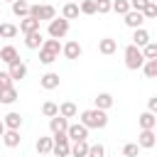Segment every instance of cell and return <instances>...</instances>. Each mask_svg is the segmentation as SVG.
Masks as SVG:
<instances>
[{
	"label": "cell",
	"mask_w": 157,
	"mask_h": 157,
	"mask_svg": "<svg viewBox=\"0 0 157 157\" xmlns=\"http://www.w3.org/2000/svg\"><path fill=\"white\" fill-rule=\"evenodd\" d=\"M142 71H145L147 78H157V59H147L142 64Z\"/></svg>",
	"instance_id": "30"
},
{
	"label": "cell",
	"mask_w": 157,
	"mask_h": 157,
	"mask_svg": "<svg viewBox=\"0 0 157 157\" xmlns=\"http://www.w3.org/2000/svg\"><path fill=\"white\" fill-rule=\"evenodd\" d=\"M66 137H69V142H78V140H86V137H88V130H86L81 123H69Z\"/></svg>",
	"instance_id": "7"
},
{
	"label": "cell",
	"mask_w": 157,
	"mask_h": 157,
	"mask_svg": "<svg viewBox=\"0 0 157 157\" xmlns=\"http://www.w3.org/2000/svg\"><path fill=\"white\" fill-rule=\"evenodd\" d=\"M61 17H64V20H76V17H78V5H76V2H66V5L61 7Z\"/></svg>",
	"instance_id": "27"
},
{
	"label": "cell",
	"mask_w": 157,
	"mask_h": 157,
	"mask_svg": "<svg viewBox=\"0 0 157 157\" xmlns=\"http://www.w3.org/2000/svg\"><path fill=\"white\" fill-rule=\"evenodd\" d=\"M17 34H20L17 25H12V22H2V25H0V37H2V39H12V37H17Z\"/></svg>",
	"instance_id": "26"
},
{
	"label": "cell",
	"mask_w": 157,
	"mask_h": 157,
	"mask_svg": "<svg viewBox=\"0 0 157 157\" xmlns=\"http://www.w3.org/2000/svg\"><path fill=\"white\" fill-rule=\"evenodd\" d=\"M86 157H105V147H103L101 142L88 145V155H86Z\"/></svg>",
	"instance_id": "35"
},
{
	"label": "cell",
	"mask_w": 157,
	"mask_h": 157,
	"mask_svg": "<svg viewBox=\"0 0 157 157\" xmlns=\"http://www.w3.org/2000/svg\"><path fill=\"white\" fill-rule=\"evenodd\" d=\"M137 123H140V128H142V130H155V125H157V118H155V113L145 110V113L137 118Z\"/></svg>",
	"instance_id": "22"
},
{
	"label": "cell",
	"mask_w": 157,
	"mask_h": 157,
	"mask_svg": "<svg viewBox=\"0 0 157 157\" xmlns=\"http://www.w3.org/2000/svg\"><path fill=\"white\" fill-rule=\"evenodd\" d=\"M17 101V88L12 86V88H5V91H0V103H5V105H12Z\"/></svg>",
	"instance_id": "28"
},
{
	"label": "cell",
	"mask_w": 157,
	"mask_h": 157,
	"mask_svg": "<svg viewBox=\"0 0 157 157\" xmlns=\"http://www.w3.org/2000/svg\"><path fill=\"white\" fill-rule=\"evenodd\" d=\"M2 123H5V130H20L22 128V115L20 113H7L5 118H2Z\"/></svg>",
	"instance_id": "16"
},
{
	"label": "cell",
	"mask_w": 157,
	"mask_h": 157,
	"mask_svg": "<svg viewBox=\"0 0 157 157\" xmlns=\"http://www.w3.org/2000/svg\"><path fill=\"white\" fill-rule=\"evenodd\" d=\"M155 142H157V137H155V130H142L140 135H137V147L140 150H152L155 147Z\"/></svg>",
	"instance_id": "9"
},
{
	"label": "cell",
	"mask_w": 157,
	"mask_h": 157,
	"mask_svg": "<svg viewBox=\"0 0 157 157\" xmlns=\"http://www.w3.org/2000/svg\"><path fill=\"white\" fill-rule=\"evenodd\" d=\"M59 54H61V42L59 39H44L42 42V47H39V61L42 64H54L56 59H59Z\"/></svg>",
	"instance_id": "2"
},
{
	"label": "cell",
	"mask_w": 157,
	"mask_h": 157,
	"mask_svg": "<svg viewBox=\"0 0 157 157\" xmlns=\"http://www.w3.org/2000/svg\"><path fill=\"white\" fill-rule=\"evenodd\" d=\"M61 54H64L66 59H78V56L83 54V47H81L76 39H71V42H66V44L61 47Z\"/></svg>",
	"instance_id": "10"
},
{
	"label": "cell",
	"mask_w": 157,
	"mask_h": 157,
	"mask_svg": "<svg viewBox=\"0 0 157 157\" xmlns=\"http://www.w3.org/2000/svg\"><path fill=\"white\" fill-rule=\"evenodd\" d=\"M0 140H2V145H5V147H17V145L22 142L20 130H5V135H2Z\"/></svg>",
	"instance_id": "19"
},
{
	"label": "cell",
	"mask_w": 157,
	"mask_h": 157,
	"mask_svg": "<svg viewBox=\"0 0 157 157\" xmlns=\"http://www.w3.org/2000/svg\"><path fill=\"white\" fill-rule=\"evenodd\" d=\"M10 5H12V15H15V17L22 20V17L29 15V2H27V0H15V2H10Z\"/></svg>",
	"instance_id": "23"
},
{
	"label": "cell",
	"mask_w": 157,
	"mask_h": 157,
	"mask_svg": "<svg viewBox=\"0 0 157 157\" xmlns=\"http://www.w3.org/2000/svg\"><path fill=\"white\" fill-rule=\"evenodd\" d=\"M7 74H10V78H12V81H20V78H25V76H27V64H25L22 59H17V61L7 64Z\"/></svg>",
	"instance_id": "8"
},
{
	"label": "cell",
	"mask_w": 157,
	"mask_h": 157,
	"mask_svg": "<svg viewBox=\"0 0 157 157\" xmlns=\"http://www.w3.org/2000/svg\"><path fill=\"white\" fill-rule=\"evenodd\" d=\"M147 110H150V113H155V110H157V96H152V98L147 101Z\"/></svg>",
	"instance_id": "41"
},
{
	"label": "cell",
	"mask_w": 157,
	"mask_h": 157,
	"mask_svg": "<svg viewBox=\"0 0 157 157\" xmlns=\"http://www.w3.org/2000/svg\"><path fill=\"white\" fill-rule=\"evenodd\" d=\"M93 103H96V108H98V110H108V108H113V103H115V101H113V96H110V93H105V91H103V93H98V96L93 98Z\"/></svg>",
	"instance_id": "18"
},
{
	"label": "cell",
	"mask_w": 157,
	"mask_h": 157,
	"mask_svg": "<svg viewBox=\"0 0 157 157\" xmlns=\"http://www.w3.org/2000/svg\"><path fill=\"white\" fill-rule=\"evenodd\" d=\"M123 56H125V66H128L130 71H137V69H142V64H145V56H142L140 47H135V44H128L125 52H123Z\"/></svg>",
	"instance_id": "3"
},
{
	"label": "cell",
	"mask_w": 157,
	"mask_h": 157,
	"mask_svg": "<svg viewBox=\"0 0 157 157\" xmlns=\"http://www.w3.org/2000/svg\"><path fill=\"white\" fill-rule=\"evenodd\" d=\"M69 155H71V157H86V155H88V142H86V140L71 142V147H69Z\"/></svg>",
	"instance_id": "24"
},
{
	"label": "cell",
	"mask_w": 157,
	"mask_h": 157,
	"mask_svg": "<svg viewBox=\"0 0 157 157\" xmlns=\"http://www.w3.org/2000/svg\"><path fill=\"white\" fill-rule=\"evenodd\" d=\"M123 17H125V25H128L130 29H140V27H142V22H145L142 12H137V10H130V12H125Z\"/></svg>",
	"instance_id": "11"
},
{
	"label": "cell",
	"mask_w": 157,
	"mask_h": 157,
	"mask_svg": "<svg viewBox=\"0 0 157 157\" xmlns=\"http://www.w3.org/2000/svg\"><path fill=\"white\" fill-rule=\"evenodd\" d=\"M52 145H54V140H52V137H39L34 147H37V152H39V155H49V152H52Z\"/></svg>",
	"instance_id": "29"
},
{
	"label": "cell",
	"mask_w": 157,
	"mask_h": 157,
	"mask_svg": "<svg viewBox=\"0 0 157 157\" xmlns=\"http://www.w3.org/2000/svg\"><path fill=\"white\" fill-rule=\"evenodd\" d=\"M39 83H42V88H47V91H54V88H59L61 78H59V74H54V71H47V74L39 78Z\"/></svg>",
	"instance_id": "12"
},
{
	"label": "cell",
	"mask_w": 157,
	"mask_h": 157,
	"mask_svg": "<svg viewBox=\"0 0 157 157\" xmlns=\"http://www.w3.org/2000/svg\"><path fill=\"white\" fill-rule=\"evenodd\" d=\"M98 52H101V54H105V56H110V54H115V52H118V42H115L113 37H103V39L98 42Z\"/></svg>",
	"instance_id": "13"
},
{
	"label": "cell",
	"mask_w": 157,
	"mask_h": 157,
	"mask_svg": "<svg viewBox=\"0 0 157 157\" xmlns=\"http://www.w3.org/2000/svg\"><path fill=\"white\" fill-rule=\"evenodd\" d=\"M17 59H20V54H17V49H15L12 44H5V47L0 49V61L12 64V61H17Z\"/></svg>",
	"instance_id": "20"
},
{
	"label": "cell",
	"mask_w": 157,
	"mask_h": 157,
	"mask_svg": "<svg viewBox=\"0 0 157 157\" xmlns=\"http://www.w3.org/2000/svg\"><path fill=\"white\" fill-rule=\"evenodd\" d=\"M76 113H78V108H76V103H71V101H64V103L59 105V115H61V118H66V120H69V118H74Z\"/></svg>",
	"instance_id": "25"
},
{
	"label": "cell",
	"mask_w": 157,
	"mask_h": 157,
	"mask_svg": "<svg viewBox=\"0 0 157 157\" xmlns=\"http://www.w3.org/2000/svg\"><path fill=\"white\" fill-rule=\"evenodd\" d=\"M130 2V10H137V12H142L145 10V5L150 2V0H128Z\"/></svg>",
	"instance_id": "40"
},
{
	"label": "cell",
	"mask_w": 157,
	"mask_h": 157,
	"mask_svg": "<svg viewBox=\"0 0 157 157\" xmlns=\"http://www.w3.org/2000/svg\"><path fill=\"white\" fill-rule=\"evenodd\" d=\"M29 17H34L37 22H42V20H54L56 17V10H54V5H29Z\"/></svg>",
	"instance_id": "4"
},
{
	"label": "cell",
	"mask_w": 157,
	"mask_h": 157,
	"mask_svg": "<svg viewBox=\"0 0 157 157\" xmlns=\"http://www.w3.org/2000/svg\"><path fill=\"white\" fill-rule=\"evenodd\" d=\"M52 140H54V145H52V152H54L56 157H69V147H71V142H69L66 132L52 135Z\"/></svg>",
	"instance_id": "5"
},
{
	"label": "cell",
	"mask_w": 157,
	"mask_h": 157,
	"mask_svg": "<svg viewBox=\"0 0 157 157\" xmlns=\"http://www.w3.org/2000/svg\"><path fill=\"white\" fill-rule=\"evenodd\" d=\"M66 128H69V120H66V118H61V115H54V118H49V130H52V135L66 132Z\"/></svg>",
	"instance_id": "14"
},
{
	"label": "cell",
	"mask_w": 157,
	"mask_h": 157,
	"mask_svg": "<svg viewBox=\"0 0 157 157\" xmlns=\"http://www.w3.org/2000/svg\"><path fill=\"white\" fill-rule=\"evenodd\" d=\"M150 2H157V0H150Z\"/></svg>",
	"instance_id": "44"
},
{
	"label": "cell",
	"mask_w": 157,
	"mask_h": 157,
	"mask_svg": "<svg viewBox=\"0 0 157 157\" xmlns=\"http://www.w3.org/2000/svg\"><path fill=\"white\" fill-rule=\"evenodd\" d=\"M42 113H44L47 118H54V115H59V105H56L54 101H47V103L42 105Z\"/></svg>",
	"instance_id": "33"
},
{
	"label": "cell",
	"mask_w": 157,
	"mask_h": 157,
	"mask_svg": "<svg viewBox=\"0 0 157 157\" xmlns=\"http://www.w3.org/2000/svg\"><path fill=\"white\" fill-rule=\"evenodd\" d=\"M140 155V147L135 145V142H128L125 147H123V157H137Z\"/></svg>",
	"instance_id": "37"
},
{
	"label": "cell",
	"mask_w": 157,
	"mask_h": 157,
	"mask_svg": "<svg viewBox=\"0 0 157 157\" xmlns=\"http://www.w3.org/2000/svg\"><path fill=\"white\" fill-rule=\"evenodd\" d=\"M5 2H15V0H5Z\"/></svg>",
	"instance_id": "43"
},
{
	"label": "cell",
	"mask_w": 157,
	"mask_h": 157,
	"mask_svg": "<svg viewBox=\"0 0 157 157\" xmlns=\"http://www.w3.org/2000/svg\"><path fill=\"white\" fill-rule=\"evenodd\" d=\"M147 42H152V39H150V32H147L145 27H140V29H132V44H135V47H140V49H142Z\"/></svg>",
	"instance_id": "17"
},
{
	"label": "cell",
	"mask_w": 157,
	"mask_h": 157,
	"mask_svg": "<svg viewBox=\"0 0 157 157\" xmlns=\"http://www.w3.org/2000/svg\"><path fill=\"white\" fill-rule=\"evenodd\" d=\"M78 12H83V15H96V0H83V2L78 5Z\"/></svg>",
	"instance_id": "34"
},
{
	"label": "cell",
	"mask_w": 157,
	"mask_h": 157,
	"mask_svg": "<svg viewBox=\"0 0 157 157\" xmlns=\"http://www.w3.org/2000/svg\"><path fill=\"white\" fill-rule=\"evenodd\" d=\"M142 17L145 20H155L157 17V2H147L145 10H142Z\"/></svg>",
	"instance_id": "36"
},
{
	"label": "cell",
	"mask_w": 157,
	"mask_h": 157,
	"mask_svg": "<svg viewBox=\"0 0 157 157\" xmlns=\"http://www.w3.org/2000/svg\"><path fill=\"white\" fill-rule=\"evenodd\" d=\"M66 32H69V20L54 17V20L49 22V37H52V39H61V37H66Z\"/></svg>",
	"instance_id": "6"
},
{
	"label": "cell",
	"mask_w": 157,
	"mask_h": 157,
	"mask_svg": "<svg viewBox=\"0 0 157 157\" xmlns=\"http://www.w3.org/2000/svg\"><path fill=\"white\" fill-rule=\"evenodd\" d=\"M2 135H5V123L0 120V137H2Z\"/></svg>",
	"instance_id": "42"
},
{
	"label": "cell",
	"mask_w": 157,
	"mask_h": 157,
	"mask_svg": "<svg viewBox=\"0 0 157 157\" xmlns=\"http://www.w3.org/2000/svg\"><path fill=\"white\" fill-rule=\"evenodd\" d=\"M86 130H103L108 125V115L105 110H98V108H88L81 113V120H78Z\"/></svg>",
	"instance_id": "1"
},
{
	"label": "cell",
	"mask_w": 157,
	"mask_h": 157,
	"mask_svg": "<svg viewBox=\"0 0 157 157\" xmlns=\"http://www.w3.org/2000/svg\"><path fill=\"white\" fill-rule=\"evenodd\" d=\"M140 52H142L145 61H147V59H157V44H155V42H147V44H145Z\"/></svg>",
	"instance_id": "32"
},
{
	"label": "cell",
	"mask_w": 157,
	"mask_h": 157,
	"mask_svg": "<svg viewBox=\"0 0 157 157\" xmlns=\"http://www.w3.org/2000/svg\"><path fill=\"white\" fill-rule=\"evenodd\" d=\"M17 29H20L22 34H29V32H39V22H37L34 17H29V15H27V17H22V20H20V27H17Z\"/></svg>",
	"instance_id": "15"
},
{
	"label": "cell",
	"mask_w": 157,
	"mask_h": 157,
	"mask_svg": "<svg viewBox=\"0 0 157 157\" xmlns=\"http://www.w3.org/2000/svg\"><path fill=\"white\" fill-rule=\"evenodd\" d=\"M110 10L118 15H125V12H130V2L128 0H110Z\"/></svg>",
	"instance_id": "31"
},
{
	"label": "cell",
	"mask_w": 157,
	"mask_h": 157,
	"mask_svg": "<svg viewBox=\"0 0 157 157\" xmlns=\"http://www.w3.org/2000/svg\"><path fill=\"white\" fill-rule=\"evenodd\" d=\"M96 12L108 15V12H110V0H96Z\"/></svg>",
	"instance_id": "39"
},
{
	"label": "cell",
	"mask_w": 157,
	"mask_h": 157,
	"mask_svg": "<svg viewBox=\"0 0 157 157\" xmlns=\"http://www.w3.org/2000/svg\"><path fill=\"white\" fill-rule=\"evenodd\" d=\"M42 42H44L42 32H29V34H25V47H27V49H39Z\"/></svg>",
	"instance_id": "21"
},
{
	"label": "cell",
	"mask_w": 157,
	"mask_h": 157,
	"mask_svg": "<svg viewBox=\"0 0 157 157\" xmlns=\"http://www.w3.org/2000/svg\"><path fill=\"white\" fill-rule=\"evenodd\" d=\"M12 78H10V74L7 71H0V91H5V88H12Z\"/></svg>",
	"instance_id": "38"
}]
</instances>
